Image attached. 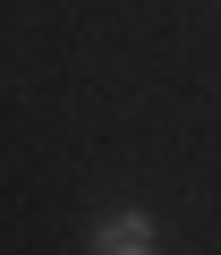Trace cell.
Masks as SVG:
<instances>
[{"instance_id":"obj_1","label":"cell","mask_w":221,"mask_h":255,"mask_svg":"<svg viewBox=\"0 0 221 255\" xmlns=\"http://www.w3.org/2000/svg\"><path fill=\"white\" fill-rule=\"evenodd\" d=\"M85 247H94V255H145V247H153V213H102Z\"/></svg>"}]
</instances>
